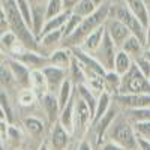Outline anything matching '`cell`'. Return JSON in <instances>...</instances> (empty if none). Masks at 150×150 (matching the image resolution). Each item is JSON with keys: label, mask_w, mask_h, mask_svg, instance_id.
<instances>
[{"label": "cell", "mask_w": 150, "mask_h": 150, "mask_svg": "<svg viewBox=\"0 0 150 150\" xmlns=\"http://www.w3.org/2000/svg\"><path fill=\"white\" fill-rule=\"evenodd\" d=\"M146 47H150V23L146 27Z\"/></svg>", "instance_id": "45"}, {"label": "cell", "mask_w": 150, "mask_h": 150, "mask_svg": "<svg viewBox=\"0 0 150 150\" xmlns=\"http://www.w3.org/2000/svg\"><path fill=\"white\" fill-rule=\"evenodd\" d=\"M0 2H2V6L0 8L5 11V14L8 17L9 29L18 36V39L29 50H36V51H39V39L35 36V33L29 27V24L26 23L24 17L21 15L17 2L15 0H0Z\"/></svg>", "instance_id": "1"}, {"label": "cell", "mask_w": 150, "mask_h": 150, "mask_svg": "<svg viewBox=\"0 0 150 150\" xmlns=\"http://www.w3.org/2000/svg\"><path fill=\"white\" fill-rule=\"evenodd\" d=\"M30 87L32 90L36 93L38 99H41L50 93V87H48V81H47V77L42 69H33L30 72Z\"/></svg>", "instance_id": "15"}, {"label": "cell", "mask_w": 150, "mask_h": 150, "mask_svg": "<svg viewBox=\"0 0 150 150\" xmlns=\"http://www.w3.org/2000/svg\"><path fill=\"white\" fill-rule=\"evenodd\" d=\"M120 86H122V75L116 71H107L105 74V90L110 92L112 96L120 93Z\"/></svg>", "instance_id": "27"}, {"label": "cell", "mask_w": 150, "mask_h": 150, "mask_svg": "<svg viewBox=\"0 0 150 150\" xmlns=\"http://www.w3.org/2000/svg\"><path fill=\"white\" fill-rule=\"evenodd\" d=\"M65 11L63 0H50L47 3V20L53 18L56 15H60Z\"/></svg>", "instance_id": "36"}, {"label": "cell", "mask_w": 150, "mask_h": 150, "mask_svg": "<svg viewBox=\"0 0 150 150\" xmlns=\"http://www.w3.org/2000/svg\"><path fill=\"white\" fill-rule=\"evenodd\" d=\"M111 99H112V96H111V93L110 92H102L101 95L98 96V105H96V111H95V116H93V123H92V126L99 120V119H102L104 117V114L110 110V107H111Z\"/></svg>", "instance_id": "25"}, {"label": "cell", "mask_w": 150, "mask_h": 150, "mask_svg": "<svg viewBox=\"0 0 150 150\" xmlns=\"http://www.w3.org/2000/svg\"><path fill=\"white\" fill-rule=\"evenodd\" d=\"M17 101L21 107H32L36 101H39L36 96V93L32 90V87H26V89H21L18 96H17Z\"/></svg>", "instance_id": "31"}, {"label": "cell", "mask_w": 150, "mask_h": 150, "mask_svg": "<svg viewBox=\"0 0 150 150\" xmlns=\"http://www.w3.org/2000/svg\"><path fill=\"white\" fill-rule=\"evenodd\" d=\"M128 117L134 122H149L150 120V107L131 108L128 111Z\"/></svg>", "instance_id": "33"}, {"label": "cell", "mask_w": 150, "mask_h": 150, "mask_svg": "<svg viewBox=\"0 0 150 150\" xmlns=\"http://www.w3.org/2000/svg\"><path fill=\"white\" fill-rule=\"evenodd\" d=\"M65 150H71V149H69V147H66V149H65Z\"/></svg>", "instance_id": "51"}, {"label": "cell", "mask_w": 150, "mask_h": 150, "mask_svg": "<svg viewBox=\"0 0 150 150\" xmlns=\"http://www.w3.org/2000/svg\"><path fill=\"white\" fill-rule=\"evenodd\" d=\"M112 99L125 108H144L150 107V95L147 93H117Z\"/></svg>", "instance_id": "9"}, {"label": "cell", "mask_w": 150, "mask_h": 150, "mask_svg": "<svg viewBox=\"0 0 150 150\" xmlns=\"http://www.w3.org/2000/svg\"><path fill=\"white\" fill-rule=\"evenodd\" d=\"M75 104H77V95L74 93V96L66 104V107L60 111V117H59V122L63 125L71 134L75 132Z\"/></svg>", "instance_id": "20"}, {"label": "cell", "mask_w": 150, "mask_h": 150, "mask_svg": "<svg viewBox=\"0 0 150 150\" xmlns=\"http://www.w3.org/2000/svg\"><path fill=\"white\" fill-rule=\"evenodd\" d=\"M92 2H93V3H96L98 6H101V5L104 3V0H92Z\"/></svg>", "instance_id": "49"}, {"label": "cell", "mask_w": 150, "mask_h": 150, "mask_svg": "<svg viewBox=\"0 0 150 150\" xmlns=\"http://www.w3.org/2000/svg\"><path fill=\"white\" fill-rule=\"evenodd\" d=\"M77 92H78V95L84 99V101L87 102V105L90 107V110H92V112H93V116H95L96 105H98V98H95L93 92L90 90V87L87 86V84H78V86H77Z\"/></svg>", "instance_id": "29"}, {"label": "cell", "mask_w": 150, "mask_h": 150, "mask_svg": "<svg viewBox=\"0 0 150 150\" xmlns=\"http://www.w3.org/2000/svg\"><path fill=\"white\" fill-rule=\"evenodd\" d=\"M144 48H146V45H144L135 35H131L128 39L125 41V44L122 45V50H125V51H126L129 56H132L134 59L143 56Z\"/></svg>", "instance_id": "24"}, {"label": "cell", "mask_w": 150, "mask_h": 150, "mask_svg": "<svg viewBox=\"0 0 150 150\" xmlns=\"http://www.w3.org/2000/svg\"><path fill=\"white\" fill-rule=\"evenodd\" d=\"M149 12H150V2H149Z\"/></svg>", "instance_id": "50"}, {"label": "cell", "mask_w": 150, "mask_h": 150, "mask_svg": "<svg viewBox=\"0 0 150 150\" xmlns=\"http://www.w3.org/2000/svg\"><path fill=\"white\" fill-rule=\"evenodd\" d=\"M117 45L114 44V41L111 39V36L105 32L104 39L101 47L98 48V51L95 54H98V60L104 65V68L107 71H114V60H116V54H117Z\"/></svg>", "instance_id": "7"}, {"label": "cell", "mask_w": 150, "mask_h": 150, "mask_svg": "<svg viewBox=\"0 0 150 150\" xmlns=\"http://www.w3.org/2000/svg\"><path fill=\"white\" fill-rule=\"evenodd\" d=\"M107 29H105V23L102 24V26H99L98 29H95L92 33H89L86 36V39L83 41L81 44V48L86 50L87 53H96L98 48L101 47L102 44V39H104V35H105Z\"/></svg>", "instance_id": "17"}, {"label": "cell", "mask_w": 150, "mask_h": 150, "mask_svg": "<svg viewBox=\"0 0 150 150\" xmlns=\"http://www.w3.org/2000/svg\"><path fill=\"white\" fill-rule=\"evenodd\" d=\"M101 150H126L125 147H122L120 144H117V143H114V141H107L104 146H102V149Z\"/></svg>", "instance_id": "42"}, {"label": "cell", "mask_w": 150, "mask_h": 150, "mask_svg": "<svg viewBox=\"0 0 150 150\" xmlns=\"http://www.w3.org/2000/svg\"><path fill=\"white\" fill-rule=\"evenodd\" d=\"M18 36L12 32V30H6L3 32L2 35H0V44H2V50H6V51L9 53L12 48H14V45L18 42Z\"/></svg>", "instance_id": "32"}, {"label": "cell", "mask_w": 150, "mask_h": 150, "mask_svg": "<svg viewBox=\"0 0 150 150\" xmlns=\"http://www.w3.org/2000/svg\"><path fill=\"white\" fill-rule=\"evenodd\" d=\"M41 104L45 110V114H47L50 123H56L60 117V111H62L57 96H54L53 92H50L41 99Z\"/></svg>", "instance_id": "19"}, {"label": "cell", "mask_w": 150, "mask_h": 150, "mask_svg": "<svg viewBox=\"0 0 150 150\" xmlns=\"http://www.w3.org/2000/svg\"><path fill=\"white\" fill-rule=\"evenodd\" d=\"M6 62H8V65H9L12 74H14V78H15L17 86H20L21 89L30 87V72H32V69H29L26 65L23 63V62H20L15 57H9Z\"/></svg>", "instance_id": "12"}, {"label": "cell", "mask_w": 150, "mask_h": 150, "mask_svg": "<svg viewBox=\"0 0 150 150\" xmlns=\"http://www.w3.org/2000/svg\"><path fill=\"white\" fill-rule=\"evenodd\" d=\"M105 29H107V33L111 36V39L114 41V44L117 45V48H122L125 41L132 35L126 24L122 23L119 18L111 17V15L105 21Z\"/></svg>", "instance_id": "8"}, {"label": "cell", "mask_w": 150, "mask_h": 150, "mask_svg": "<svg viewBox=\"0 0 150 150\" xmlns=\"http://www.w3.org/2000/svg\"><path fill=\"white\" fill-rule=\"evenodd\" d=\"M62 39H65V32H63V27L62 29H57V30H53V32H48L45 35H42L39 38V51L42 50H50L56 47L57 44H60Z\"/></svg>", "instance_id": "22"}, {"label": "cell", "mask_w": 150, "mask_h": 150, "mask_svg": "<svg viewBox=\"0 0 150 150\" xmlns=\"http://www.w3.org/2000/svg\"><path fill=\"white\" fill-rule=\"evenodd\" d=\"M71 143V132L59 120L53 123V131L50 137V147L51 150H65Z\"/></svg>", "instance_id": "11"}, {"label": "cell", "mask_w": 150, "mask_h": 150, "mask_svg": "<svg viewBox=\"0 0 150 150\" xmlns=\"http://www.w3.org/2000/svg\"><path fill=\"white\" fill-rule=\"evenodd\" d=\"M137 143H138L140 150H150V140L149 138H144V137L137 134Z\"/></svg>", "instance_id": "41"}, {"label": "cell", "mask_w": 150, "mask_h": 150, "mask_svg": "<svg viewBox=\"0 0 150 150\" xmlns=\"http://www.w3.org/2000/svg\"><path fill=\"white\" fill-rule=\"evenodd\" d=\"M42 71H44L45 77H47L50 92H54V90L59 92L60 86L63 84V81L66 80V69L59 68V66H54V65H48V66H45Z\"/></svg>", "instance_id": "13"}, {"label": "cell", "mask_w": 150, "mask_h": 150, "mask_svg": "<svg viewBox=\"0 0 150 150\" xmlns=\"http://www.w3.org/2000/svg\"><path fill=\"white\" fill-rule=\"evenodd\" d=\"M96 9H98V5L93 3L92 0H80V2L75 5V8L72 9V12L83 17V18H86V17L92 15Z\"/></svg>", "instance_id": "30"}, {"label": "cell", "mask_w": 150, "mask_h": 150, "mask_svg": "<svg viewBox=\"0 0 150 150\" xmlns=\"http://www.w3.org/2000/svg\"><path fill=\"white\" fill-rule=\"evenodd\" d=\"M120 93H147L150 95V78L138 69L135 63L131 69L122 75Z\"/></svg>", "instance_id": "4"}, {"label": "cell", "mask_w": 150, "mask_h": 150, "mask_svg": "<svg viewBox=\"0 0 150 150\" xmlns=\"http://www.w3.org/2000/svg\"><path fill=\"white\" fill-rule=\"evenodd\" d=\"M146 2H147V5H149V2H150V0H146Z\"/></svg>", "instance_id": "52"}, {"label": "cell", "mask_w": 150, "mask_h": 150, "mask_svg": "<svg viewBox=\"0 0 150 150\" xmlns=\"http://www.w3.org/2000/svg\"><path fill=\"white\" fill-rule=\"evenodd\" d=\"M48 59H50V65H54V66L63 68V69L68 71L71 68L74 54H72V50L69 47L57 48V50H53V51L48 54Z\"/></svg>", "instance_id": "16"}, {"label": "cell", "mask_w": 150, "mask_h": 150, "mask_svg": "<svg viewBox=\"0 0 150 150\" xmlns=\"http://www.w3.org/2000/svg\"><path fill=\"white\" fill-rule=\"evenodd\" d=\"M74 96V81L71 78H66L63 84L60 86V89L57 92V99L60 104V110H63L66 104L71 101V98Z\"/></svg>", "instance_id": "26"}, {"label": "cell", "mask_w": 150, "mask_h": 150, "mask_svg": "<svg viewBox=\"0 0 150 150\" xmlns=\"http://www.w3.org/2000/svg\"><path fill=\"white\" fill-rule=\"evenodd\" d=\"M50 0H30V3H41V5H47Z\"/></svg>", "instance_id": "48"}, {"label": "cell", "mask_w": 150, "mask_h": 150, "mask_svg": "<svg viewBox=\"0 0 150 150\" xmlns=\"http://www.w3.org/2000/svg\"><path fill=\"white\" fill-rule=\"evenodd\" d=\"M143 56H144V57H146V59L150 62V47H146V48H144V53H143Z\"/></svg>", "instance_id": "46"}, {"label": "cell", "mask_w": 150, "mask_h": 150, "mask_svg": "<svg viewBox=\"0 0 150 150\" xmlns=\"http://www.w3.org/2000/svg\"><path fill=\"white\" fill-rule=\"evenodd\" d=\"M80 2V0H63V5H65V11H71L75 8V5H77Z\"/></svg>", "instance_id": "43"}, {"label": "cell", "mask_w": 150, "mask_h": 150, "mask_svg": "<svg viewBox=\"0 0 150 150\" xmlns=\"http://www.w3.org/2000/svg\"><path fill=\"white\" fill-rule=\"evenodd\" d=\"M0 83L5 87H9L12 83H15V78H14V74H12L8 62H3L2 63V68H0Z\"/></svg>", "instance_id": "37"}, {"label": "cell", "mask_w": 150, "mask_h": 150, "mask_svg": "<svg viewBox=\"0 0 150 150\" xmlns=\"http://www.w3.org/2000/svg\"><path fill=\"white\" fill-rule=\"evenodd\" d=\"M77 150H93V149H92V144H90L89 140H81V143L78 144Z\"/></svg>", "instance_id": "44"}, {"label": "cell", "mask_w": 150, "mask_h": 150, "mask_svg": "<svg viewBox=\"0 0 150 150\" xmlns=\"http://www.w3.org/2000/svg\"><path fill=\"white\" fill-rule=\"evenodd\" d=\"M125 2L135 14V17L143 23V26L147 27L150 23V12H149V5L146 0H125Z\"/></svg>", "instance_id": "21"}, {"label": "cell", "mask_w": 150, "mask_h": 150, "mask_svg": "<svg viewBox=\"0 0 150 150\" xmlns=\"http://www.w3.org/2000/svg\"><path fill=\"white\" fill-rule=\"evenodd\" d=\"M38 150H51V147L48 146V143H42L41 146H39V149Z\"/></svg>", "instance_id": "47"}, {"label": "cell", "mask_w": 150, "mask_h": 150, "mask_svg": "<svg viewBox=\"0 0 150 150\" xmlns=\"http://www.w3.org/2000/svg\"><path fill=\"white\" fill-rule=\"evenodd\" d=\"M116 116H117V110L112 108V107H110V110L104 114V117L99 119V120L93 125V129H95V134H96V141H98V144L102 143L104 137L107 135V132H108L110 126L112 125V122H114Z\"/></svg>", "instance_id": "14"}, {"label": "cell", "mask_w": 150, "mask_h": 150, "mask_svg": "<svg viewBox=\"0 0 150 150\" xmlns=\"http://www.w3.org/2000/svg\"><path fill=\"white\" fill-rule=\"evenodd\" d=\"M93 123V112L87 102L77 92V104H75V132L84 134Z\"/></svg>", "instance_id": "6"}, {"label": "cell", "mask_w": 150, "mask_h": 150, "mask_svg": "<svg viewBox=\"0 0 150 150\" xmlns=\"http://www.w3.org/2000/svg\"><path fill=\"white\" fill-rule=\"evenodd\" d=\"M83 17H80V15H77V14H72L69 15V18H68V21H66V24H65V27H63V32H65V39L68 36H71L75 30H77L78 27H80V24L83 23Z\"/></svg>", "instance_id": "34"}, {"label": "cell", "mask_w": 150, "mask_h": 150, "mask_svg": "<svg viewBox=\"0 0 150 150\" xmlns=\"http://www.w3.org/2000/svg\"><path fill=\"white\" fill-rule=\"evenodd\" d=\"M0 107H2V119L12 123V110L9 107V99L5 90L0 92Z\"/></svg>", "instance_id": "38"}, {"label": "cell", "mask_w": 150, "mask_h": 150, "mask_svg": "<svg viewBox=\"0 0 150 150\" xmlns=\"http://www.w3.org/2000/svg\"><path fill=\"white\" fill-rule=\"evenodd\" d=\"M23 126H24V129H26L30 135H33V137H39L44 132V129H45L44 122L41 119H38V117H33V116L24 119Z\"/></svg>", "instance_id": "28"}, {"label": "cell", "mask_w": 150, "mask_h": 150, "mask_svg": "<svg viewBox=\"0 0 150 150\" xmlns=\"http://www.w3.org/2000/svg\"><path fill=\"white\" fill-rule=\"evenodd\" d=\"M108 140L114 141L125 147L126 150H137L138 143H137V132L134 126H131V123L126 122L125 119H119L117 122H112L107 132Z\"/></svg>", "instance_id": "3"}, {"label": "cell", "mask_w": 150, "mask_h": 150, "mask_svg": "<svg viewBox=\"0 0 150 150\" xmlns=\"http://www.w3.org/2000/svg\"><path fill=\"white\" fill-rule=\"evenodd\" d=\"M17 5H18V9L21 12V15L24 17L26 23L29 24V27L32 29V20H33V12H32V3L30 0H15ZM33 32V30H32Z\"/></svg>", "instance_id": "35"}, {"label": "cell", "mask_w": 150, "mask_h": 150, "mask_svg": "<svg viewBox=\"0 0 150 150\" xmlns=\"http://www.w3.org/2000/svg\"><path fill=\"white\" fill-rule=\"evenodd\" d=\"M110 11H111V6L108 3H102L101 6H98V9L93 12L92 15L86 17L83 20V23L80 24V27L75 30L71 36H68L65 41V45L69 47V48H74V47H81L83 41L86 39V36L92 33L95 29H98L99 26L107 21V18L110 17Z\"/></svg>", "instance_id": "2"}, {"label": "cell", "mask_w": 150, "mask_h": 150, "mask_svg": "<svg viewBox=\"0 0 150 150\" xmlns=\"http://www.w3.org/2000/svg\"><path fill=\"white\" fill-rule=\"evenodd\" d=\"M11 57H15L18 59L20 62H23L24 65H26L29 69H44L45 66L50 65V59L48 56L45 54H41L39 51H36V50H29L26 48L24 51H21L20 54L17 56H11Z\"/></svg>", "instance_id": "10"}, {"label": "cell", "mask_w": 150, "mask_h": 150, "mask_svg": "<svg viewBox=\"0 0 150 150\" xmlns=\"http://www.w3.org/2000/svg\"><path fill=\"white\" fill-rule=\"evenodd\" d=\"M134 129H135V132L138 135L150 140V120L149 122H135L134 123Z\"/></svg>", "instance_id": "39"}, {"label": "cell", "mask_w": 150, "mask_h": 150, "mask_svg": "<svg viewBox=\"0 0 150 150\" xmlns=\"http://www.w3.org/2000/svg\"><path fill=\"white\" fill-rule=\"evenodd\" d=\"M32 12H33V20H32V30L35 36L39 39L42 29L47 21V5L41 3H32Z\"/></svg>", "instance_id": "18"}, {"label": "cell", "mask_w": 150, "mask_h": 150, "mask_svg": "<svg viewBox=\"0 0 150 150\" xmlns=\"http://www.w3.org/2000/svg\"><path fill=\"white\" fill-rule=\"evenodd\" d=\"M134 63L138 66V69L146 75V77L150 78V62L144 57V56H140V57H135L134 59Z\"/></svg>", "instance_id": "40"}, {"label": "cell", "mask_w": 150, "mask_h": 150, "mask_svg": "<svg viewBox=\"0 0 150 150\" xmlns=\"http://www.w3.org/2000/svg\"><path fill=\"white\" fill-rule=\"evenodd\" d=\"M134 65V57L129 56L125 50H119L117 54H116V60H114V71L120 75H125L131 66Z\"/></svg>", "instance_id": "23"}, {"label": "cell", "mask_w": 150, "mask_h": 150, "mask_svg": "<svg viewBox=\"0 0 150 150\" xmlns=\"http://www.w3.org/2000/svg\"><path fill=\"white\" fill-rule=\"evenodd\" d=\"M110 15H111V17H116V18H119L122 23H125V24L128 26V29L131 30V33L135 35V36L146 45V27L143 26V23L135 17V14L129 9V6L126 5V2H125V0H123V3H120V5L111 6Z\"/></svg>", "instance_id": "5"}]
</instances>
